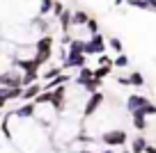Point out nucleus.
<instances>
[{"mask_svg":"<svg viewBox=\"0 0 156 153\" xmlns=\"http://www.w3.org/2000/svg\"><path fill=\"white\" fill-rule=\"evenodd\" d=\"M58 21H60V28H62V32H69V28L73 25V14L69 9H64L62 14L58 16Z\"/></svg>","mask_w":156,"mask_h":153,"instance_id":"9b49d317","label":"nucleus"},{"mask_svg":"<svg viewBox=\"0 0 156 153\" xmlns=\"http://www.w3.org/2000/svg\"><path fill=\"white\" fill-rule=\"evenodd\" d=\"M108 46L115 50V53H122V39H117V37H112V39H108Z\"/></svg>","mask_w":156,"mask_h":153,"instance_id":"5701e85b","label":"nucleus"},{"mask_svg":"<svg viewBox=\"0 0 156 153\" xmlns=\"http://www.w3.org/2000/svg\"><path fill=\"white\" fill-rule=\"evenodd\" d=\"M147 2H149V7H151L154 12H156V0H147Z\"/></svg>","mask_w":156,"mask_h":153,"instance_id":"c756f323","label":"nucleus"},{"mask_svg":"<svg viewBox=\"0 0 156 153\" xmlns=\"http://www.w3.org/2000/svg\"><path fill=\"white\" fill-rule=\"evenodd\" d=\"M126 5L136 7V9H142V12H149V9H151V7H149V2H147V0H126Z\"/></svg>","mask_w":156,"mask_h":153,"instance_id":"aec40b11","label":"nucleus"},{"mask_svg":"<svg viewBox=\"0 0 156 153\" xmlns=\"http://www.w3.org/2000/svg\"><path fill=\"white\" fill-rule=\"evenodd\" d=\"M0 85L2 87H23V73H19V71L0 73Z\"/></svg>","mask_w":156,"mask_h":153,"instance_id":"20e7f679","label":"nucleus"},{"mask_svg":"<svg viewBox=\"0 0 156 153\" xmlns=\"http://www.w3.org/2000/svg\"><path fill=\"white\" fill-rule=\"evenodd\" d=\"M69 78H71V76H64V73H60V76H55L53 80H48V82H46V85H44V89H55V87L64 85V82H67Z\"/></svg>","mask_w":156,"mask_h":153,"instance_id":"f8f14e48","label":"nucleus"},{"mask_svg":"<svg viewBox=\"0 0 156 153\" xmlns=\"http://www.w3.org/2000/svg\"><path fill=\"white\" fill-rule=\"evenodd\" d=\"M64 12V5L62 2H58V0H55V5H53V16H60Z\"/></svg>","mask_w":156,"mask_h":153,"instance_id":"a878e982","label":"nucleus"},{"mask_svg":"<svg viewBox=\"0 0 156 153\" xmlns=\"http://www.w3.org/2000/svg\"><path fill=\"white\" fill-rule=\"evenodd\" d=\"M103 100H106V96H103L101 89H99V91H92V94H90V98H87V103H85V107H83V114L90 119V117H92L94 112L103 105Z\"/></svg>","mask_w":156,"mask_h":153,"instance_id":"f257e3e1","label":"nucleus"},{"mask_svg":"<svg viewBox=\"0 0 156 153\" xmlns=\"http://www.w3.org/2000/svg\"><path fill=\"white\" fill-rule=\"evenodd\" d=\"M94 78V69H87V66H83L80 71H78V76H76V85H80V87H85V82H90Z\"/></svg>","mask_w":156,"mask_h":153,"instance_id":"9d476101","label":"nucleus"},{"mask_svg":"<svg viewBox=\"0 0 156 153\" xmlns=\"http://www.w3.org/2000/svg\"><path fill=\"white\" fill-rule=\"evenodd\" d=\"M115 66H119V69H124V66H129V57L126 55H117V59H115Z\"/></svg>","mask_w":156,"mask_h":153,"instance_id":"b1692460","label":"nucleus"},{"mask_svg":"<svg viewBox=\"0 0 156 153\" xmlns=\"http://www.w3.org/2000/svg\"><path fill=\"white\" fill-rule=\"evenodd\" d=\"M101 153H115V151H112V148H103Z\"/></svg>","mask_w":156,"mask_h":153,"instance_id":"2f4dec72","label":"nucleus"},{"mask_svg":"<svg viewBox=\"0 0 156 153\" xmlns=\"http://www.w3.org/2000/svg\"><path fill=\"white\" fill-rule=\"evenodd\" d=\"M34 110H37V103H34V100H28L25 105H21L19 110H14V117L16 119H30V117L34 114Z\"/></svg>","mask_w":156,"mask_h":153,"instance_id":"6e6552de","label":"nucleus"},{"mask_svg":"<svg viewBox=\"0 0 156 153\" xmlns=\"http://www.w3.org/2000/svg\"><path fill=\"white\" fill-rule=\"evenodd\" d=\"M37 78H39V69H28V71H23V87L37 82Z\"/></svg>","mask_w":156,"mask_h":153,"instance_id":"ddd939ff","label":"nucleus"},{"mask_svg":"<svg viewBox=\"0 0 156 153\" xmlns=\"http://www.w3.org/2000/svg\"><path fill=\"white\" fill-rule=\"evenodd\" d=\"M103 50H106V39H103L99 32L92 34L90 41H85V55H101Z\"/></svg>","mask_w":156,"mask_h":153,"instance_id":"f03ea898","label":"nucleus"},{"mask_svg":"<svg viewBox=\"0 0 156 153\" xmlns=\"http://www.w3.org/2000/svg\"><path fill=\"white\" fill-rule=\"evenodd\" d=\"M129 78H131V85H136V87H142V85H145V76H142V73H138V71H133Z\"/></svg>","mask_w":156,"mask_h":153,"instance_id":"4be33fe9","label":"nucleus"},{"mask_svg":"<svg viewBox=\"0 0 156 153\" xmlns=\"http://www.w3.org/2000/svg\"><path fill=\"white\" fill-rule=\"evenodd\" d=\"M101 78H92V80L90 82H85V91H87V94H92V91H99L101 89Z\"/></svg>","mask_w":156,"mask_h":153,"instance_id":"a211bd4d","label":"nucleus"},{"mask_svg":"<svg viewBox=\"0 0 156 153\" xmlns=\"http://www.w3.org/2000/svg\"><path fill=\"white\" fill-rule=\"evenodd\" d=\"M147 103H149V98H147V96H142V94H131V96L126 98V110L133 112V110H138V107L147 105Z\"/></svg>","mask_w":156,"mask_h":153,"instance_id":"423d86ee","label":"nucleus"},{"mask_svg":"<svg viewBox=\"0 0 156 153\" xmlns=\"http://www.w3.org/2000/svg\"><path fill=\"white\" fill-rule=\"evenodd\" d=\"M117 82L124 85V87H129V85H131V78H129V76H119V78H117Z\"/></svg>","mask_w":156,"mask_h":153,"instance_id":"bb28decb","label":"nucleus"},{"mask_svg":"<svg viewBox=\"0 0 156 153\" xmlns=\"http://www.w3.org/2000/svg\"><path fill=\"white\" fill-rule=\"evenodd\" d=\"M90 14L87 12H73V25H87Z\"/></svg>","mask_w":156,"mask_h":153,"instance_id":"f3484780","label":"nucleus"},{"mask_svg":"<svg viewBox=\"0 0 156 153\" xmlns=\"http://www.w3.org/2000/svg\"><path fill=\"white\" fill-rule=\"evenodd\" d=\"M53 5H55V0H41V5H39V14L46 16L48 12H53Z\"/></svg>","mask_w":156,"mask_h":153,"instance_id":"412c9836","label":"nucleus"},{"mask_svg":"<svg viewBox=\"0 0 156 153\" xmlns=\"http://www.w3.org/2000/svg\"><path fill=\"white\" fill-rule=\"evenodd\" d=\"M85 28L90 30V34H97V32H99V23H97V19H90Z\"/></svg>","mask_w":156,"mask_h":153,"instance_id":"393cba45","label":"nucleus"},{"mask_svg":"<svg viewBox=\"0 0 156 153\" xmlns=\"http://www.w3.org/2000/svg\"><path fill=\"white\" fill-rule=\"evenodd\" d=\"M34 53H53V37L44 34L41 39L34 41Z\"/></svg>","mask_w":156,"mask_h":153,"instance_id":"0eeeda50","label":"nucleus"},{"mask_svg":"<svg viewBox=\"0 0 156 153\" xmlns=\"http://www.w3.org/2000/svg\"><path fill=\"white\" fill-rule=\"evenodd\" d=\"M69 50H71V53H85V41H80V39H71Z\"/></svg>","mask_w":156,"mask_h":153,"instance_id":"6ab92c4d","label":"nucleus"},{"mask_svg":"<svg viewBox=\"0 0 156 153\" xmlns=\"http://www.w3.org/2000/svg\"><path fill=\"white\" fill-rule=\"evenodd\" d=\"M78 153H92V151H87V148H78Z\"/></svg>","mask_w":156,"mask_h":153,"instance_id":"7c9ffc66","label":"nucleus"},{"mask_svg":"<svg viewBox=\"0 0 156 153\" xmlns=\"http://www.w3.org/2000/svg\"><path fill=\"white\" fill-rule=\"evenodd\" d=\"M44 91V85H39V82H32V85H28V87H23V96L21 98L23 100H34L39 94Z\"/></svg>","mask_w":156,"mask_h":153,"instance_id":"1a4fd4ad","label":"nucleus"},{"mask_svg":"<svg viewBox=\"0 0 156 153\" xmlns=\"http://www.w3.org/2000/svg\"><path fill=\"white\" fill-rule=\"evenodd\" d=\"M5 105H7V98H5V96H0V110H2Z\"/></svg>","mask_w":156,"mask_h":153,"instance_id":"cd10ccee","label":"nucleus"},{"mask_svg":"<svg viewBox=\"0 0 156 153\" xmlns=\"http://www.w3.org/2000/svg\"><path fill=\"white\" fill-rule=\"evenodd\" d=\"M101 139L108 144V146H124L126 144V130H106L101 135Z\"/></svg>","mask_w":156,"mask_h":153,"instance_id":"7ed1b4c3","label":"nucleus"},{"mask_svg":"<svg viewBox=\"0 0 156 153\" xmlns=\"http://www.w3.org/2000/svg\"><path fill=\"white\" fill-rule=\"evenodd\" d=\"M145 148H147V139L145 137H136L131 142V153H145Z\"/></svg>","mask_w":156,"mask_h":153,"instance_id":"4468645a","label":"nucleus"},{"mask_svg":"<svg viewBox=\"0 0 156 153\" xmlns=\"http://www.w3.org/2000/svg\"><path fill=\"white\" fill-rule=\"evenodd\" d=\"M60 73H64V64H62V66H53V69H46V73H44L41 78H44V80L48 82V80H53L55 76H60Z\"/></svg>","mask_w":156,"mask_h":153,"instance_id":"dca6fc26","label":"nucleus"},{"mask_svg":"<svg viewBox=\"0 0 156 153\" xmlns=\"http://www.w3.org/2000/svg\"><path fill=\"white\" fill-rule=\"evenodd\" d=\"M145 153H156V146H149V144H147V148H145Z\"/></svg>","mask_w":156,"mask_h":153,"instance_id":"c85d7f7f","label":"nucleus"},{"mask_svg":"<svg viewBox=\"0 0 156 153\" xmlns=\"http://www.w3.org/2000/svg\"><path fill=\"white\" fill-rule=\"evenodd\" d=\"M85 64H87V55L85 53H71L69 50V55L64 57V69H83Z\"/></svg>","mask_w":156,"mask_h":153,"instance_id":"39448f33","label":"nucleus"},{"mask_svg":"<svg viewBox=\"0 0 156 153\" xmlns=\"http://www.w3.org/2000/svg\"><path fill=\"white\" fill-rule=\"evenodd\" d=\"M110 71H112V64H99V69H94V78L106 80V78L110 76Z\"/></svg>","mask_w":156,"mask_h":153,"instance_id":"2eb2a0df","label":"nucleus"}]
</instances>
